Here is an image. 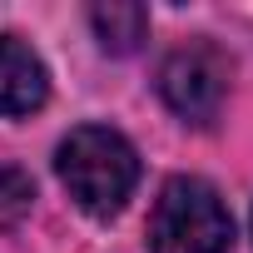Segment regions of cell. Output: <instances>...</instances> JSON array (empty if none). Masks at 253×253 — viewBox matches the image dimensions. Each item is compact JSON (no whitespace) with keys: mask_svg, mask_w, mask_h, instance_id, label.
<instances>
[{"mask_svg":"<svg viewBox=\"0 0 253 253\" xmlns=\"http://www.w3.org/2000/svg\"><path fill=\"white\" fill-rule=\"evenodd\" d=\"M55 169L60 184L70 189V199L94 213L109 218L129 204L134 184H139V154L119 129H104V124H80L70 129V139L55 149Z\"/></svg>","mask_w":253,"mask_h":253,"instance_id":"1","label":"cell"},{"mask_svg":"<svg viewBox=\"0 0 253 253\" xmlns=\"http://www.w3.org/2000/svg\"><path fill=\"white\" fill-rule=\"evenodd\" d=\"M233 218L223 199L204 179H169L154 218H149V248L154 253H228Z\"/></svg>","mask_w":253,"mask_h":253,"instance_id":"2","label":"cell"},{"mask_svg":"<svg viewBox=\"0 0 253 253\" xmlns=\"http://www.w3.org/2000/svg\"><path fill=\"white\" fill-rule=\"evenodd\" d=\"M159 94L174 114L194 119V124H209L228 94V55L213 50L209 40H194L184 50H174L159 70Z\"/></svg>","mask_w":253,"mask_h":253,"instance_id":"3","label":"cell"},{"mask_svg":"<svg viewBox=\"0 0 253 253\" xmlns=\"http://www.w3.org/2000/svg\"><path fill=\"white\" fill-rule=\"evenodd\" d=\"M45 94H50V75L40 55L15 35H0V114H30L45 104Z\"/></svg>","mask_w":253,"mask_h":253,"instance_id":"4","label":"cell"},{"mask_svg":"<svg viewBox=\"0 0 253 253\" xmlns=\"http://www.w3.org/2000/svg\"><path fill=\"white\" fill-rule=\"evenodd\" d=\"M89 25L99 35V45L109 55H129L139 50V40L149 35V15L144 5H134V0H109V5H94L89 10Z\"/></svg>","mask_w":253,"mask_h":253,"instance_id":"5","label":"cell"},{"mask_svg":"<svg viewBox=\"0 0 253 253\" xmlns=\"http://www.w3.org/2000/svg\"><path fill=\"white\" fill-rule=\"evenodd\" d=\"M35 204V184L25 169H0V223H15L25 218Z\"/></svg>","mask_w":253,"mask_h":253,"instance_id":"6","label":"cell"}]
</instances>
